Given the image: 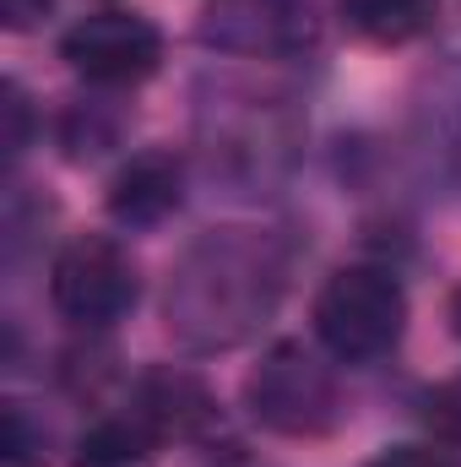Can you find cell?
<instances>
[{
    "label": "cell",
    "instance_id": "4",
    "mask_svg": "<svg viewBox=\"0 0 461 467\" xmlns=\"http://www.w3.org/2000/svg\"><path fill=\"white\" fill-rule=\"evenodd\" d=\"M60 60L98 88H136L158 71L163 33L136 11H93L77 27H66Z\"/></svg>",
    "mask_w": 461,
    "mask_h": 467
},
{
    "label": "cell",
    "instance_id": "1",
    "mask_svg": "<svg viewBox=\"0 0 461 467\" xmlns=\"http://www.w3.org/2000/svg\"><path fill=\"white\" fill-rule=\"evenodd\" d=\"M407 327V294L385 266H343L315 299V337L347 364L396 348Z\"/></svg>",
    "mask_w": 461,
    "mask_h": 467
},
{
    "label": "cell",
    "instance_id": "11",
    "mask_svg": "<svg viewBox=\"0 0 461 467\" xmlns=\"http://www.w3.org/2000/svg\"><path fill=\"white\" fill-rule=\"evenodd\" d=\"M369 467H456L446 451H435V446H391V451H380Z\"/></svg>",
    "mask_w": 461,
    "mask_h": 467
},
{
    "label": "cell",
    "instance_id": "2",
    "mask_svg": "<svg viewBox=\"0 0 461 467\" xmlns=\"http://www.w3.org/2000/svg\"><path fill=\"white\" fill-rule=\"evenodd\" d=\"M244 402H250L255 424H266L271 435H293V441L326 435L337 424V380L299 343H277L250 369Z\"/></svg>",
    "mask_w": 461,
    "mask_h": 467
},
{
    "label": "cell",
    "instance_id": "6",
    "mask_svg": "<svg viewBox=\"0 0 461 467\" xmlns=\"http://www.w3.org/2000/svg\"><path fill=\"white\" fill-rule=\"evenodd\" d=\"M136 424H147L152 441H185L196 435L207 419H212V397L207 386L190 375V369H147L136 380V408H130Z\"/></svg>",
    "mask_w": 461,
    "mask_h": 467
},
{
    "label": "cell",
    "instance_id": "14",
    "mask_svg": "<svg viewBox=\"0 0 461 467\" xmlns=\"http://www.w3.org/2000/svg\"><path fill=\"white\" fill-rule=\"evenodd\" d=\"M451 327H456V337H461V288H456V299H451Z\"/></svg>",
    "mask_w": 461,
    "mask_h": 467
},
{
    "label": "cell",
    "instance_id": "12",
    "mask_svg": "<svg viewBox=\"0 0 461 467\" xmlns=\"http://www.w3.org/2000/svg\"><path fill=\"white\" fill-rule=\"evenodd\" d=\"M5 115H11V136H5V147H11V158L27 147V104H22V93L11 88L5 93Z\"/></svg>",
    "mask_w": 461,
    "mask_h": 467
},
{
    "label": "cell",
    "instance_id": "7",
    "mask_svg": "<svg viewBox=\"0 0 461 467\" xmlns=\"http://www.w3.org/2000/svg\"><path fill=\"white\" fill-rule=\"evenodd\" d=\"M343 5V22L369 38V44H413L418 33L435 27L440 16V0H337Z\"/></svg>",
    "mask_w": 461,
    "mask_h": 467
},
{
    "label": "cell",
    "instance_id": "8",
    "mask_svg": "<svg viewBox=\"0 0 461 467\" xmlns=\"http://www.w3.org/2000/svg\"><path fill=\"white\" fill-rule=\"evenodd\" d=\"M152 435L136 419H104L77 441L71 467H152Z\"/></svg>",
    "mask_w": 461,
    "mask_h": 467
},
{
    "label": "cell",
    "instance_id": "5",
    "mask_svg": "<svg viewBox=\"0 0 461 467\" xmlns=\"http://www.w3.org/2000/svg\"><path fill=\"white\" fill-rule=\"evenodd\" d=\"M179 196H185V174L174 152H136L109 180V218L125 229H152L179 207Z\"/></svg>",
    "mask_w": 461,
    "mask_h": 467
},
{
    "label": "cell",
    "instance_id": "10",
    "mask_svg": "<svg viewBox=\"0 0 461 467\" xmlns=\"http://www.w3.org/2000/svg\"><path fill=\"white\" fill-rule=\"evenodd\" d=\"M38 457H44V430L33 435L27 430V408L11 402L5 408V467H33Z\"/></svg>",
    "mask_w": 461,
    "mask_h": 467
},
{
    "label": "cell",
    "instance_id": "3",
    "mask_svg": "<svg viewBox=\"0 0 461 467\" xmlns=\"http://www.w3.org/2000/svg\"><path fill=\"white\" fill-rule=\"evenodd\" d=\"M49 299L77 327H115L136 305V266L115 239L82 234L49 266Z\"/></svg>",
    "mask_w": 461,
    "mask_h": 467
},
{
    "label": "cell",
    "instance_id": "9",
    "mask_svg": "<svg viewBox=\"0 0 461 467\" xmlns=\"http://www.w3.org/2000/svg\"><path fill=\"white\" fill-rule=\"evenodd\" d=\"M424 424H429L440 441L461 446V375L456 380H440V386L424 397Z\"/></svg>",
    "mask_w": 461,
    "mask_h": 467
},
{
    "label": "cell",
    "instance_id": "13",
    "mask_svg": "<svg viewBox=\"0 0 461 467\" xmlns=\"http://www.w3.org/2000/svg\"><path fill=\"white\" fill-rule=\"evenodd\" d=\"M0 11H5V27H33L44 11H49V0H0Z\"/></svg>",
    "mask_w": 461,
    "mask_h": 467
}]
</instances>
